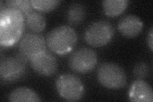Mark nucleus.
I'll list each match as a JSON object with an SVG mask.
<instances>
[{
    "instance_id": "obj_5",
    "label": "nucleus",
    "mask_w": 153,
    "mask_h": 102,
    "mask_svg": "<svg viewBox=\"0 0 153 102\" xmlns=\"http://www.w3.org/2000/svg\"><path fill=\"white\" fill-rule=\"evenodd\" d=\"M56 86L60 96L66 101H79L84 95V87L82 81L72 74L60 75L56 80Z\"/></svg>"
},
{
    "instance_id": "obj_19",
    "label": "nucleus",
    "mask_w": 153,
    "mask_h": 102,
    "mask_svg": "<svg viewBox=\"0 0 153 102\" xmlns=\"http://www.w3.org/2000/svg\"><path fill=\"white\" fill-rule=\"evenodd\" d=\"M153 30H152V27H151V30L149 33H148V37H147V43H148V45H149L151 50L152 51L153 49V39H152V37H153Z\"/></svg>"
},
{
    "instance_id": "obj_14",
    "label": "nucleus",
    "mask_w": 153,
    "mask_h": 102,
    "mask_svg": "<svg viewBox=\"0 0 153 102\" xmlns=\"http://www.w3.org/2000/svg\"><path fill=\"white\" fill-rule=\"evenodd\" d=\"M27 27L33 33H40L46 27V19L44 15L36 11H32L26 16Z\"/></svg>"
},
{
    "instance_id": "obj_7",
    "label": "nucleus",
    "mask_w": 153,
    "mask_h": 102,
    "mask_svg": "<svg viewBox=\"0 0 153 102\" xmlns=\"http://www.w3.org/2000/svg\"><path fill=\"white\" fill-rule=\"evenodd\" d=\"M98 63L96 52L89 48H80L70 56L68 64L70 68L79 74H87L91 71Z\"/></svg>"
},
{
    "instance_id": "obj_18",
    "label": "nucleus",
    "mask_w": 153,
    "mask_h": 102,
    "mask_svg": "<svg viewBox=\"0 0 153 102\" xmlns=\"http://www.w3.org/2000/svg\"><path fill=\"white\" fill-rule=\"evenodd\" d=\"M149 69L148 65L145 63H139L134 68L133 74L138 79H142L149 75Z\"/></svg>"
},
{
    "instance_id": "obj_13",
    "label": "nucleus",
    "mask_w": 153,
    "mask_h": 102,
    "mask_svg": "<svg viewBox=\"0 0 153 102\" xmlns=\"http://www.w3.org/2000/svg\"><path fill=\"white\" fill-rule=\"evenodd\" d=\"M127 0H105L103 1L104 12L109 17H116L125 10L129 4Z\"/></svg>"
},
{
    "instance_id": "obj_10",
    "label": "nucleus",
    "mask_w": 153,
    "mask_h": 102,
    "mask_svg": "<svg viewBox=\"0 0 153 102\" xmlns=\"http://www.w3.org/2000/svg\"><path fill=\"white\" fill-rule=\"evenodd\" d=\"M143 26L141 19L133 14L124 16L118 23L119 31L126 38H134L138 36L142 31Z\"/></svg>"
},
{
    "instance_id": "obj_15",
    "label": "nucleus",
    "mask_w": 153,
    "mask_h": 102,
    "mask_svg": "<svg viewBox=\"0 0 153 102\" xmlns=\"http://www.w3.org/2000/svg\"><path fill=\"white\" fill-rule=\"evenodd\" d=\"M85 16L84 7L80 3L71 4L67 12V19L70 24L78 25L82 22Z\"/></svg>"
},
{
    "instance_id": "obj_9",
    "label": "nucleus",
    "mask_w": 153,
    "mask_h": 102,
    "mask_svg": "<svg viewBox=\"0 0 153 102\" xmlns=\"http://www.w3.org/2000/svg\"><path fill=\"white\" fill-rule=\"evenodd\" d=\"M30 61L32 68L43 76L54 75L58 68L56 57L47 50L35 56Z\"/></svg>"
},
{
    "instance_id": "obj_8",
    "label": "nucleus",
    "mask_w": 153,
    "mask_h": 102,
    "mask_svg": "<svg viewBox=\"0 0 153 102\" xmlns=\"http://www.w3.org/2000/svg\"><path fill=\"white\" fill-rule=\"evenodd\" d=\"M47 43L44 37L36 33H28L21 38L19 43L20 54L26 61L46 51Z\"/></svg>"
},
{
    "instance_id": "obj_12",
    "label": "nucleus",
    "mask_w": 153,
    "mask_h": 102,
    "mask_svg": "<svg viewBox=\"0 0 153 102\" xmlns=\"http://www.w3.org/2000/svg\"><path fill=\"white\" fill-rule=\"evenodd\" d=\"M12 102H37L41 99L35 91L26 87H21L13 90L8 96Z\"/></svg>"
},
{
    "instance_id": "obj_11",
    "label": "nucleus",
    "mask_w": 153,
    "mask_h": 102,
    "mask_svg": "<svg viewBox=\"0 0 153 102\" xmlns=\"http://www.w3.org/2000/svg\"><path fill=\"white\" fill-rule=\"evenodd\" d=\"M128 98L131 101L152 102L153 101L152 89L147 82L142 79L136 80L130 86Z\"/></svg>"
},
{
    "instance_id": "obj_3",
    "label": "nucleus",
    "mask_w": 153,
    "mask_h": 102,
    "mask_svg": "<svg viewBox=\"0 0 153 102\" xmlns=\"http://www.w3.org/2000/svg\"><path fill=\"white\" fill-rule=\"evenodd\" d=\"M99 82L108 89H118L125 86L126 75L122 68L115 63H105L98 69Z\"/></svg>"
},
{
    "instance_id": "obj_2",
    "label": "nucleus",
    "mask_w": 153,
    "mask_h": 102,
    "mask_svg": "<svg viewBox=\"0 0 153 102\" xmlns=\"http://www.w3.org/2000/svg\"><path fill=\"white\" fill-rule=\"evenodd\" d=\"M77 35L74 29L68 26H59L47 34V45L57 54L64 55L73 50L77 43Z\"/></svg>"
},
{
    "instance_id": "obj_1",
    "label": "nucleus",
    "mask_w": 153,
    "mask_h": 102,
    "mask_svg": "<svg viewBox=\"0 0 153 102\" xmlns=\"http://www.w3.org/2000/svg\"><path fill=\"white\" fill-rule=\"evenodd\" d=\"M25 16L17 10L3 7L0 9V44L13 46L22 38L25 30Z\"/></svg>"
},
{
    "instance_id": "obj_16",
    "label": "nucleus",
    "mask_w": 153,
    "mask_h": 102,
    "mask_svg": "<svg viewBox=\"0 0 153 102\" xmlns=\"http://www.w3.org/2000/svg\"><path fill=\"white\" fill-rule=\"evenodd\" d=\"M5 3L6 7L17 10L25 17L33 11V7L30 0H8Z\"/></svg>"
},
{
    "instance_id": "obj_6",
    "label": "nucleus",
    "mask_w": 153,
    "mask_h": 102,
    "mask_svg": "<svg viewBox=\"0 0 153 102\" xmlns=\"http://www.w3.org/2000/svg\"><path fill=\"white\" fill-rule=\"evenodd\" d=\"M26 60L19 54L1 59L0 77L4 82H12L21 79L26 72Z\"/></svg>"
},
{
    "instance_id": "obj_17",
    "label": "nucleus",
    "mask_w": 153,
    "mask_h": 102,
    "mask_svg": "<svg viewBox=\"0 0 153 102\" xmlns=\"http://www.w3.org/2000/svg\"><path fill=\"white\" fill-rule=\"evenodd\" d=\"M33 8L43 12H48L54 10L60 3L59 0H31Z\"/></svg>"
},
{
    "instance_id": "obj_4",
    "label": "nucleus",
    "mask_w": 153,
    "mask_h": 102,
    "mask_svg": "<svg viewBox=\"0 0 153 102\" xmlns=\"http://www.w3.org/2000/svg\"><path fill=\"white\" fill-rule=\"evenodd\" d=\"M114 35V28L111 23L107 21H96L85 30L84 38L89 45L95 47L107 45Z\"/></svg>"
}]
</instances>
